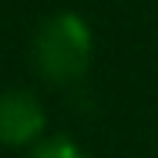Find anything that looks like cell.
I'll list each match as a JSON object with an SVG mask.
<instances>
[{
  "label": "cell",
  "instance_id": "1",
  "mask_svg": "<svg viewBox=\"0 0 158 158\" xmlns=\"http://www.w3.org/2000/svg\"><path fill=\"white\" fill-rule=\"evenodd\" d=\"M94 40L77 14H54L34 37V64L51 84H74L88 74Z\"/></svg>",
  "mask_w": 158,
  "mask_h": 158
},
{
  "label": "cell",
  "instance_id": "2",
  "mask_svg": "<svg viewBox=\"0 0 158 158\" xmlns=\"http://www.w3.org/2000/svg\"><path fill=\"white\" fill-rule=\"evenodd\" d=\"M47 114L40 98L31 91H3L0 94V145L7 148H27L44 141Z\"/></svg>",
  "mask_w": 158,
  "mask_h": 158
},
{
  "label": "cell",
  "instance_id": "3",
  "mask_svg": "<svg viewBox=\"0 0 158 158\" xmlns=\"http://www.w3.org/2000/svg\"><path fill=\"white\" fill-rule=\"evenodd\" d=\"M31 158H88L71 138H44L34 145Z\"/></svg>",
  "mask_w": 158,
  "mask_h": 158
}]
</instances>
